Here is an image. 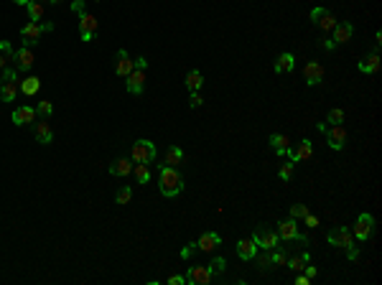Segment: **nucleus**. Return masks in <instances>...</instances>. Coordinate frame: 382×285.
Listing matches in <instances>:
<instances>
[{
  "label": "nucleus",
  "mask_w": 382,
  "mask_h": 285,
  "mask_svg": "<svg viewBox=\"0 0 382 285\" xmlns=\"http://www.w3.org/2000/svg\"><path fill=\"white\" fill-rule=\"evenodd\" d=\"M158 188H161V194H163V196L173 199V196H178V194H181V188H183V176H181L176 168H171V166H161V173H158Z\"/></svg>",
  "instance_id": "nucleus-1"
},
{
  "label": "nucleus",
  "mask_w": 382,
  "mask_h": 285,
  "mask_svg": "<svg viewBox=\"0 0 382 285\" xmlns=\"http://www.w3.org/2000/svg\"><path fill=\"white\" fill-rule=\"evenodd\" d=\"M16 76H18V71L16 69H3L0 71V79H3V87H0V100L3 102H13L16 97H18V81H16Z\"/></svg>",
  "instance_id": "nucleus-2"
},
{
  "label": "nucleus",
  "mask_w": 382,
  "mask_h": 285,
  "mask_svg": "<svg viewBox=\"0 0 382 285\" xmlns=\"http://www.w3.org/2000/svg\"><path fill=\"white\" fill-rule=\"evenodd\" d=\"M156 155H158L156 143H150V140H135L133 148H130V160L133 163H150Z\"/></svg>",
  "instance_id": "nucleus-3"
},
{
  "label": "nucleus",
  "mask_w": 382,
  "mask_h": 285,
  "mask_svg": "<svg viewBox=\"0 0 382 285\" xmlns=\"http://www.w3.org/2000/svg\"><path fill=\"white\" fill-rule=\"evenodd\" d=\"M252 239H255L257 247H262V250H275V247H280L278 232H270V229H265V227H257V229L252 232Z\"/></svg>",
  "instance_id": "nucleus-4"
},
{
  "label": "nucleus",
  "mask_w": 382,
  "mask_h": 285,
  "mask_svg": "<svg viewBox=\"0 0 382 285\" xmlns=\"http://www.w3.org/2000/svg\"><path fill=\"white\" fill-rule=\"evenodd\" d=\"M278 237L285 239V242H288V239H298L301 244H309V237H306V234H298V224H296L293 217L278 222Z\"/></svg>",
  "instance_id": "nucleus-5"
},
{
  "label": "nucleus",
  "mask_w": 382,
  "mask_h": 285,
  "mask_svg": "<svg viewBox=\"0 0 382 285\" xmlns=\"http://www.w3.org/2000/svg\"><path fill=\"white\" fill-rule=\"evenodd\" d=\"M326 242L331 244V247H344V250H347L349 244H354V234L347 227H336V229H331L326 234Z\"/></svg>",
  "instance_id": "nucleus-6"
},
{
  "label": "nucleus",
  "mask_w": 382,
  "mask_h": 285,
  "mask_svg": "<svg viewBox=\"0 0 382 285\" xmlns=\"http://www.w3.org/2000/svg\"><path fill=\"white\" fill-rule=\"evenodd\" d=\"M372 232H374V217H372V214H367V212H364V214H359L352 234H354L359 242H367V239L372 237Z\"/></svg>",
  "instance_id": "nucleus-7"
},
{
  "label": "nucleus",
  "mask_w": 382,
  "mask_h": 285,
  "mask_svg": "<svg viewBox=\"0 0 382 285\" xmlns=\"http://www.w3.org/2000/svg\"><path fill=\"white\" fill-rule=\"evenodd\" d=\"M324 76H326V71H324V66L319 64V61H309L306 64V69H303V81L309 87H319L321 81H324Z\"/></svg>",
  "instance_id": "nucleus-8"
},
{
  "label": "nucleus",
  "mask_w": 382,
  "mask_h": 285,
  "mask_svg": "<svg viewBox=\"0 0 382 285\" xmlns=\"http://www.w3.org/2000/svg\"><path fill=\"white\" fill-rule=\"evenodd\" d=\"M285 155L293 160V163H301V160H309L311 155H314V143L309 140V138H303L301 143H298V148H291L288 145V150H285Z\"/></svg>",
  "instance_id": "nucleus-9"
},
{
  "label": "nucleus",
  "mask_w": 382,
  "mask_h": 285,
  "mask_svg": "<svg viewBox=\"0 0 382 285\" xmlns=\"http://www.w3.org/2000/svg\"><path fill=\"white\" fill-rule=\"evenodd\" d=\"M41 23H36V21H28L23 28H21V41H23V46H36L38 41H41Z\"/></svg>",
  "instance_id": "nucleus-10"
},
{
  "label": "nucleus",
  "mask_w": 382,
  "mask_h": 285,
  "mask_svg": "<svg viewBox=\"0 0 382 285\" xmlns=\"http://www.w3.org/2000/svg\"><path fill=\"white\" fill-rule=\"evenodd\" d=\"M11 61H13V69H16V71H31V66H33V54H31L28 46H21L18 51H13Z\"/></svg>",
  "instance_id": "nucleus-11"
},
{
  "label": "nucleus",
  "mask_w": 382,
  "mask_h": 285,
  "mask_svg": "<svg viewBox=\"0 0 382 285\" xmlns=\"http://www.w3.org/2000/svg\"><path fill=\"white\" fill-rule=\"evenodd\" d=\"M326 143H329L331 150H341L344 145H347V130H344L341 125L326 128Z\"/></svg>",
  "instance_id": "nucleus-12"
},
{
  "label": "nucleus",
  "mask_w": 382,
  "mask_h": 285,
  "mask_svg": "<svg viewBox=\"0 0 382 285\" xmlns=\"http://www.w3.org/2000/svg\"><path fill=\"white\" fill-rule=\"evenodd\" d=\"M311 21H314L321 31H334V26L339 23V21L334 18V13H329L326 8H314V11H311Z\"/></svg>",
  "instance_id": "nucleus-13"
},
{
  "label": "nucleus",
  "mask_w": 382,
  "mask_h": 285,
  "mask_svg": "<svg viewBox=\"0 0 382 285\" xmlns=\"http://www.w3.org/2000/svg\"><path fill=\"white\" fill-rule=\"evenodd\" d=\"M100 28V21L92 16V13H82L79 16V33H82V41H92L94 33Z\"/></svg>",
  "instance_id": "nucleus-14"
},
{
  "label": "nucleus",
  "mask_w": 382,
  "mask_h": 285,
  "mask_svg": "<svg viewBox=\"0 0 382 285\" xmlns=\"http://www.w3.org/2000/svg\"><path fill=\"white\" fill-rule=\"evenodd\" d=\"M125 87L130 94H140L143 87H145V71L143 69H133L128 76H125Z\"/></svg>",
  "instance_id": "nucleus-15"
},
{
  "label": "nucleus",
  "mask_w": 382,
  "mask_h": 285,
  "mask_svg": "<svg viewBox=\"0 0 382 285\" xmlns=\"http://www.w3.org/2000/svg\"><path fill=\"white\" fill-rule=\"evenodd\" d=\"M186 280H188L191 285H207V282L212 280V272H209V267H204V265H191L188 272H186Z\"/></svg>",
  "instance_id": "nucleus-16"
},
{
  "label": "nucleus",
  "mask_w": 382,
  "mask_h": 285,
  "mask_svg": "<svg viewBox=\"0 0 382 285\" xmlns=\"http://www.w3.org/2000/svg\"><path fill=\"white\" fill-rule=\"evenodd\" d=\"M115 59H118V61H115V74H118V76H123V79H125V76H128V74L135 69V61H130V56H128V51H125V49H120Z\"/></svg>",
  "instance_id": "nucleus-17"
},
{
  "label": "nucleus",
  "mask_w": 382,
  "mask_h": 285,
  "mask_svg": "<svg viewBox=\"0 0 382 285\" xmlns=\"http://www.w3.org/2000/svg\"><path fill=\"white\" fill-rule=\"evenodd\" d=\"M36 122V107H28V105H23V107H18L16 112H13V125H33Z\"/></svg>",
  "instance_id": "nucleus-18"
},
{
  "label": "nucleus",
  "mask_w": 382,
  "mask_h": 285,
  "mask_svg": "<svg viewBox=\"0 0 382 285\" xmlns=\"http://www.w3.org/2000/svg\"><path fill=\"white\" fill-rule=\"evenodd\" d=\"M33 135H36V140L41 143V145H49L51 140H54V133H51V125L41 117V122H33Z\"/></svg>",
  "instance_id": "nucleus-19"
},
{
  "label": "nucleus",
  "mask_w": 382,
  "mask_h": 285,
  "mask_svg": "<svg viewBox=\"0 0 382 285\" xmlns=\"http://www.w3.org/2000/svg\"><path fill=\"white\" fill-rule=\"evenodd\" d=\"M222 244V237L217 234V232H204L202 237H199V242H197V250H202V252H212V250H217Z\"/></svg>",
  "instance_id": "nucleus-20"
},
{
  "label": "nucleus",
  "mask_w": 382,
  "mask_h": 285,
  "mask_svg": "<svg viewBox=\"0 0 382 285\" xmlns=\"http://www.w3.org/2000/svg\"><path fill=\"white\" fill-rule=\"evenodd\" d=\"M255 255H257V244H255V239L252 237H247V239H240L237 242V257L240 260H255Z\"/></svg>",
  "instance_id": "nucleus-21"
},
{
  "label": "nucleus",
  "mask_w": 382,
  "mask_h": 285,
  "mask_svg": "<svg viewBox=\"0 0 382 285\" xmlns=\"http://www.w3.org/2000/svg\"><path fill=\"white\" fill-rule=\"evenodd\" d=\"M352 36H354V26L344 21V23H336V26H334V36H331V38H334V44L339 46V44H347Z\"/></svg>",
  "instance_id": "nucleus-22"
},
{
  "label": "nucleus",
  "mask_w": 382,
  "mask_h": 285,
  "mask_svg": "<svg viewBox=\"0 0 382 285\" xmlns=\"http://www.w3.org/2000/svg\"><path fill=\"white\" fill-rule=\"evenodd\" d=\"M273 69H275V74H285V71H293V69H296V56H293L291 51L280 54V56L275 59Z\"/></svg>",
  "instance_id": "nucleus-23"
},
{
  "label": "nucleus",
  "mask_w": 382,
  "mask_h": 285,
  "mask_svg": "<svg viewBox=\"0 0 382 285\" xmlns=\"http://www.w3.org/2000/svg\"><path fill=\"white\" fill-rule=\"evenodd\" d=\"M357 66H359V71H362V74H377V71H379V66H382V64H379V54L374 51V54L364 56Z\"/></svg>",
  "instance_id": "nucleus-24"
},
{
  "label": "nucleus",
  "mask_w": 382,
  "mask_h": 285,
  "mask_svg": "<svg viewBox=\"0 0 382 285\" xmlns=\"http://www.w3.org/2000/svg\"><path fill=\"white\" fill-rule=\"evenodd\" d=\"M178 163H183V150H181L178 145H168V148H166V158H163L161 166H171V168H176Z\"/></svg>",
  "instance_id": "nucleus-25"
},
{
  "label": "nucleus",
  "mask_w": 382,
  "mask_h": 285,
  "mask_svg": "<svg viewBox=\"0 0 382 285\" xmlns=\"http://www.w3.org/2000/svg\"><path fill=\"white\" fill-rule=\"evenodd\" d=\"M267 143L273 145V150H275L278 155H285V150H288V145H291L288 135H283V133H273L270 138H267Z\"/></svg>",
  "instance_id": "nucleus-26"
},
{
  "label": "nucleus",
  "mask_w": 382,
  "mask_h": 285,
  "mask_svg": "<svg viewBox=\"0 0 382 285\" xmlns=\"http://www.w3.org/2000/svg\"><path fill=\"white\" fill-rule=\"evenodd\" d=\"M186 87H188L191 92H199V89L204 87V74H202L199 69H191V71L186 74Z\"/></svg>",
  "instance_id": "nucleus-27"
},
{
  "label": "nucleus",
  "mask_w": 382,
  "mask_h": 285,
  "mask_svg": "<svg viewBox=\"0 0 382 285\" xmlns=\"http://www.w3.org/2000/svg\"><path fill=\"white\" fill-rule=\"evenodd\" d=\"M110 173H112V176H130V173H133V160H125V158L115 160L112 166H110Z\"/></svg>",
  "instance_id": "nucleus-28"
},
{
  "label": "nucleus",
  "mask_w": 382,
  "mask_h": 285,
  "mask_svg": "<svg viewBox=\"0 0 382 285\" xmlns=\"http://www.w3.org/2000/svg\"><path fill=\"white\" fill-rule=\"evenodd\" d=\"M311 262V257H309V252H301V255H293V257H288L285 260V267H291V270H296V272H301L306 265Z\"/></svg>",
  "instance_id": "nucleus-29"
},
{
  "label": "nucleus",
  "mask_w": 382,
  "mask_h": 285,
  "mask_svg": "<svg viewBox=\"0 0 382 285\" xmlns=\"http://www.w3.org/2000/svg\"><path fill=\"white\" fill-rule=\"evenodd\" d=\"M38 87H41V79H38V76H28L26 81H21V92H23V94H28V97H31V94H36V92H38Z\"/></svg>",
  "instance_id": "nucleus-30"
},
{
  "label": "nucleus",
  "mask_w": 382,
  "mask_h": 285,
  "mask_svg": "<svg viewBox=\"0 0 382 285\" xmlns=\"http://www.w3.org/2000/svg\"><path fill=\"white\" fill-rule=\"evenodd\" d=\"M26 8H28V18H31V21H36V23L41 21V16H44V6L38 3V0H31V3H28Z\"/></svg>",
  "instance_id": "nucleus-31"
},
{
  "label": "nucleus",
  "mask_w": 382,
  "mask_h": 285,
  "mask_svg": "<svg viewBox=\"0 0 382 285\" xmlns=\"http://www.w3.org/2000/svg\"><path fill=\"white\" fill-rule=\"evenodd\" d=\"M133 173H135L138 183H143V186L150 181V171H148V166H145V163H138V166H133Z\"/></svg>",
  "instance_id": "nucleus-32"
},
{
  "label": "nucleus",
  "mask_w": 382,
  "mask_h": 285,
  "mask_svg": "<svg viewBox=\"0 0 382 285\" xmlns=\"http://www.w3.org/2000/svg\"><path fill=\"white\" fill-rule=\"evenodd\" d=\"M344 117H347V115H344V110H341V107H334V110L326 115V122H331V125H341Z\"/></svg>",
  "instance_id": "nucleus-33"
},
{
  "label": "nucleus",
  "mask_w": 382,
  "mask_h": 285,
  "mask_svg": "<svg viewBox=\"0 0 382 285\" xmlns=\"http://www.w3.org/2000/svg\"><path fill=\"white\" fill-rule=\"evenodd\" d=\"M273 267H275V265H273V260H270V250H265V255L257 257V270L265 272V270H273Z\"/></svg>",
  "instance_id": "nucleus-34"
},
{
  "label": "nucleus",
  "mask_w": 382,
  "mask_h": 285,
  "mask_svg": "<svg viewBox=\"0 0 382 285\" xmlns=\"http://www.w3.org/2000/svg\"><path fill=\"white\" fill-rule=\"evenodd\" d=\"M227 270V260L224 257H214L212 262H209V272L212 275H219V272H224Z\"/></svg>",
  "instance_id": "nucleus-35"
},
{
  "label": "nucleus",
  "mask_w": 382,
  "mask_h": 285,
  "mask_svg": "<svg viewBox=\"0 0 382 285\" xmlns=\"http://www.w3.org/2000/svg\"><path fill=\"white\" fill-rule=\"evenodd\" d=\"M36 115H41L44 120L51 117V115H54V105H51V102H38V105H36Z\"/></svg>",
  "instance_id": "nucleus-36"
},
{
  "label": "nucleus",
  "mask_w": 382,
  "mask_h": 285,
  "mask_svg": "<svg viewBox=\"0 0 382 285\" xmlns=\"http://www.w3.org/2000/svg\"><path fill=\"white\" fill-rule=\"evenodd\" d=\"M133 199V188L130 186H123L118 194H115V201H118V204H128Z\"/></svg>",
  "instance_id": "nucleus-37"
},
{
  "label": "nucleus",
  "mask_w": 382,
  "mask_h": 285,
  "mask_svg": "<svg viewBox=\"0 0 382 285\" xmlns=\"http://www.w3.org/2000/svg\"><path fill=\"white\" fill-rule=\"evenodd\" d=\"M293 168H296V163H293V160H291V163H283V168L278 171V178H280V181H291Z\"/></svg>",
  "instance_id": "nucleus-38"
},
{
  "label": "nucleus",
  "mask_w": 382,
  "mask_h": 285,
  "mask_svg": "<svg viewBox=\"0 0 382 285\" xmlns=\"http://www.w3.org/2000/svg\"><path fill=\"white\" fill-rule=\"evenodd\" d=\"M306 214H309V207H306V204H293L291 207V217L293 219H303Z\"/></svg>",
  "instance_id": "nucleus-39"
},
{
  "label": "nucleus",
  "mask_w": 382,
  "mask_h": 285,
  "mask_svg": "<svg viewBox=\"0 0 382 285\" xmlns=\"http://www.w3.org/2000/svg\"><path fill=\"white\" fill-rule=\"evenodd\" d=\"M270 260H273V265L278 267V265H285V260H288V257H285V252H283V250H278V247H275V250H270Z\"/></svg>",
  "instance_id": "nucleus-40"
},
{
  "label": "nucleus",
  "mask_w": 382,
  "mask_h": 285,
  "mask_svg": "<svg viewBox=\"0 0 382 285\" xmlns=\"http://www.w3.org/2000/svg\"><path fill=\"white\" fill-rule=\"evenodd\" d=\"M197 252V242H191V244H183V250H181V260H191Z\"/></svg>",
  "instance_id": "nucleus-41"
},
{
  "label": "nucleus",
  "mask_w": 382,
  "mask_h": 285,
  "mask_svg": "<svg viewBox=\"0 0 382 285\" xmlns=\"http://www.w3.org/2000/svg\"><path fill=\"white\" fill-rule=\"evenodd\" d=\"M0 54H3V56L11 61V56H13V46H11V41H0Z\"/></svg>",
  "instance_id": "nucleus-42"
},
{
  "label": "nucleus",
  "mask_w": 382,
  "mask_h": 285,
  "mask_svg": "<svg viewBox=\"0 0 382 285\" xmlns=\"http://www.w3.org/2000/svg\"><path fill=\"white\" fill-rule=\"evenodd\" d=\"M71 11H74L76 16H82V13H87V11H84V0H74V3H71Z\"/></svg>",
  "instance_id": "nucleus-43"
},
{
  "label": "nucleus",
  "mask_w": 382,
  "mask_h": 285,
  "mask_svg": "<svg viewBox=\"0 0 382 285\" xmlns=\"http://www.w3.org/2000/svg\"><path fill=\"white\" fill-rule=\"evenodd\" d=\"M188 105L194 107V110H197V107H202V97H199V92H191V97H188Z\"/></svg>",
  "instance_id": "nucleus-44"
},
{
  "label": "nucleus",
  "mask_w": 382,
  "mask_h": 285,
  "mask_svg": "<svg viewBox=\"0 0 382 285\" xmlns=\"http://www.w3.org/2000/svg\"><path fill=\"white\" fill-rule=\"evenodd\" d=\"M321 49H326V51H334V49H336L334 38H326V36H324V38H321Z\"/></svg>",
  "instance_id": "nucleus-45"
},
{
  "label": "nucleus",
  "mask_w": 382,
  "mask_h": 285,
  "mask_svg": "<svg viewBox=\"0 0 382 285\" xmlns=\"http://www.w3.org/2000/svg\"><path fill=\"white\" fill-rule=\"evenodd\" d=\"M303 219H306V227H319V217H314L311 212H309V214H306Z\"/></svg>",
  "instance_id": "nucleus-46"
},
{
  "label": "nucleus",
  "mask_w": 382,
  "mask_h": 285,
  "mask_svg": "<svg viewBox=\"0 0 382 285\" xmlns=\"http://www.w3.org/2000/svg\"><path fill=\"white\" fill-rule=\"evenodd\" d=\"M347 252H349V260H352V262L359 257V250H357V244H349V247H347Z\"/></svg>",
  "instance_id": "nucleus-47"
},
{
  "label": "nucleus",
  "mask_w": 382,
  "mask_h": 285,
  "mask_svg": "<svg viewBox=\"0 0 382 285\" xmlns=\"http://www.w3.org/2000/svg\"><path fill=\"white\" fill-rule=\"evenodd\" d=\"M303 270H306V277H309V280H311V277H316V272H319V270H316L314 265H306Z\"/></svg>",
  "instance_id": "nucleus-48"
},
{
  "label": "nucleus",
  "mask_w": 382,
  "mask_h": 285,
  "mask_svg": "<svg viewBox=\"0 0 382 285\" xmlns=\"http://www.w3.org/2000/svg\"><path fill=\"white\" fill-rule=\"evenodd\" d=\"M168 285H183V275H171V277H168Z\"/></svg>",
  "instance_id": "nucleus-49"
},
{
  "label": "nucleus",
  "mask_w": 382,
  "mask_h": 285,
  "mask_svg": "<svg viewBox=\"0 0 382 285\" xmlns=\"http://www.w3.org/2000/svg\"><path fill=\"white\" fill-rule=\"evenodd\" d=\"M145 66H148V59H145V56L135 59V69H143V71H145Z\"/></svg>",
  "instance_id": "nucleus-50"
},
{
  "label": "nucleus",
  "mask_w": 382,
  "mask_h": 285,
  "mask_svg": "<svg viewBox=\"0 0 382 285\" xmlns=\"http://www.w3.org/2000/svg\"><path fill=\"white\" fill-rule=\"evenodd\" d=\"M296 285H309V277H306V275H298V277H296Z\"/></svg>",
  "instance_id": "nucleus-51"
},
{
  "label": "nucleus",
  "mask_w": 382,
  "mask_h": 285,
  "mask_svg": "<svg viewBox=\"0 0 382 285\" xmlns=\"http://www.w3.org/2000/svg\"><path fill=\"white\" fill-rule=\"evenodd\" d=\"M41 31H46V33L54 31V23H41Z\"/></svg>",
  "instance_id": "nucleus-52"
},
{
  "label": "nucleus",
  "mask_w": 382,
  "mask_h": 285,
  "mask_svg": "<svg viewBox=\"0 0 382 285\" xmlns=\"http://www.w3.org/2000/svg\"><path fill=\"white\" fill-rule=\"evenodd\" d=\"M6 61H8V59H6L3 54H0V71H3V69H6Z\"/></svg>",
  "instance_id": "nucleus-53"
},
{
  "label": "nucleus",
  "mask_w": 382,
  "mask_h": 285,
  "mask_svg": "<svg viewBox=\"0 0 382 285\" xmlns=\"http://www.w3.org/2000/svg\"><path fill=\"white\" fill-rule=\"evenodd\" d=\"M13 3H16V6H28L31 0H13Z\"/></svg>",
  "instance_id": "nucleus-54"
},
{
  "label": "nucleus",
  "mask_w": 382,
  "mask_h": 285,
  "mask_svg": "<svg viewBox=\"0 0 382 285\" xmlns=\"http://www.w3.org/2000/svg\"><path fill=\"white\" fill-rule=\"evenodd\" d=\"M49 3H61V0H49Z\"/></svg>",
  "instance_id": "nucleus-55"
},
{
  "label": "nucleus",
  "mask_w": 382,
  "mask_h": 285,
  "mask_svg": "<svg viewBox=\"0 0 382 285\" xmlns=\"http://www.w3.org/2000/svg\"><path fill=\"white\" fill-rule=\"evenodd\" d=\"M100 3H102V0H100Z\"/></svg>",
  "instance_id": "nucleus-56"
}]
</instances>
